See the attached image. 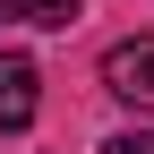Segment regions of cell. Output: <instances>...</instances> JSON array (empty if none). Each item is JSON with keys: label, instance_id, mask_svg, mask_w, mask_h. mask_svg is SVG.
<instances>
[{"label": "cell", "instance_id": "1", "mask_svg": "<svg viewBox=\"0 0 154 154\" xmlns=\"http://www.w3.org/2000/svg\"><path fill=\"white\" fill-rule=\"evenodd\" d=\"M103 86L120 94V103L154 111V34H137V43H111V51H103Z\"/></svg>", "mask_w": 154, "mask_h": 154}, {"label": "cell", "instance_id": "2", "mask_svg": "<svg viewBox=\"0 0 154 154\" xmlns=\"http://www.w3.org/2000/svg\"><path fill=\"white\" fill-rule=\"evenodd\" d=\"M34 111H43V77H34L26 51H0V128H34Z\"/></svg>", "mask_w": 154, "mask_h": 154}, {"label": "cell", "instance_id": "3", "mask_svg": "<svg viewBox=\"0 0 154 154\" xmlns=\"http://www.w3.org/2000/svg\"><path fill=\"white\" fill-rule=\"evenodd\" d=\"M9 17H26V26H77V0H9Z\"/></svg>", "mask_w": 154, "mask_h": 154}, {"label": "cell", "instance_id": "4", "mask_svg": "<svg viewBox=\"0 0 154 154\" xmlns=\"http://www.w3.org/2000/svg\"><path fill=\"white\" fill-rule=\"evenodd\" d=\"M103 154H154V128H120V137H111Z\"/></svg>", "mask_w": 154, "mask_h": 154}]
</instances>
